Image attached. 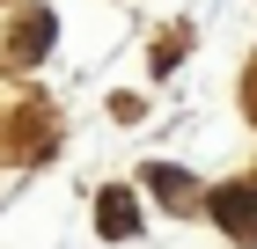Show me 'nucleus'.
Listing matches in <instances>:
<instances>
[{
    "instance_id": "nucleus-1",
    "label": "nucleus",
    "mask_w": 257,
    "mask_h": 249,
    "mask_svg": "<svg viewBox=\"0 0 257 249\" xmlns=\"http://www.w3.org/2000/svg\"><path fill=\"white\" fill-rule=\"evenodd\" d=\"M213 220L250 242V234H257V183H220V191H213Z\"/></svg>"
},
{
    "instance_id": "nucleus-3",
    "label": "nucleus",
    "mask_w": 257,
    "mask_h": 249,
    "mask_svg": "<svg viewBox=\"0 0 257 249\" xmlns=\"http://www.w3.org/2000/svg\"><path fill=\"white\" fill-rule=\"evenodd\" d=\"M147 183H155V191H169V205H191V176H184V169H162V161H155V169H147Z\"/></svg>"
},
{
    "instance_id": "nucleus-2",
    "label": "nucleus",
    "mask_w": 257,
    "mask_h": 249,
    "mask_svg": "<svg viewBox=\"0 0 257 249\" xmlns=\"http://www.w3.org/2000/svg\"><path fill=\"white\" fill-rule=\"evenodd\" d=\"M96 227H103V234H133V227H140L133 198H125V191H103V212H96Z\"/></svg>"
},
{
    "instance_id": "nucleus-4",
    "label": "nucleus",
    "mask_w": 257,
    "mask_h": 249,
    "mask_svg": "<svg viewBox=\"0 0 257 249\" xmlns=\"http://www.w3.org/2000/svg\"><path fill=\"white\" fill-rule=\"evenodd\" d=\"M22 22H30V30H22V59H37V52H44V37H52V15L37 8V15H22Z\"/></svg>"
}]
</instances>
